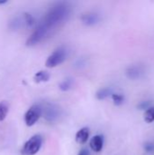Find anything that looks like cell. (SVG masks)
Here are the masks:
<instances>
[{"label": "cell", "mask_w": 154, "mask_h": 155, "mask_svg": "<svg viewBox=\"0 0 154 155\" xmlns=\"http://www.w3.org/2000/svg\"><path fill=\"white\" fill-rule=\"evenodd\" d=\"M144 121L147 124H152L154 122V106L149 107L144 113Z\"/></svg>", "instance_id": "12"}, {"label": "cell", "mask_w": 154, "mask_h": 155, "mask_svg": "<svg viewBox=\"0 0 154 155\" xmlns=\"http://www.w3.org/2000/svg\"><path fill=\"white\" fill-rule=\"evenodd\" d=\"M68 56V50L65 46H60L55 49L47 58L45 62L46 67L53 68L55 67L62 63H64Z\"/></svg>", "instance_id": "2"}, {"label": "cell", "mask_w": 154, "mask_h": 155, "mask_svg": "<svg viewBox=\"0 0 154 155\" xmlns=\"http://www.w3.org/2000/svg\"><path fill=\"white\" fill-rule=\"evenodd\" d=\"M42 115V107L39 104L32 105L25 114V123L27 126H33Z\"/></svg>", "instance_id": "4"}, {"label": "cell", "mask_w": 154, "mask_h": 155, "mask_svg": "<svg viewBox=\"0 0 154 155\" xmlns=\"http://www.w3.org/2000/svg\"><path fill=\"white\" fill-rule=\"evenodd\" d=\"M69 15V7L65 4H57L52 7L45 15L44 21L39 25L36 30L26 41L27 45H34L42 41L45 35L53 30L54 26L63 22Z\"/></svg>", "instance_id": "1"}, {"label": "cell", "mask_w": 154, "mask_h": 155, "mask_svg": "<svg viewBox=\"0 0 154 155\" xmlns=\"http://www.w3.org/2000/svg\"><path fill=\"white\" fill-rule=\"evenodd\" d=\"M58 108L54 107L53 104H49L45 109H44V117L47 121L49 122H54L58 118Z\"/></svg>", "instance_id": "7"}, {"label": "cell", "mask_w": 154, "mask_h": 155, "mask_svg": "<svg viewBox=\"0 0 154 155\" xmlns=\"http://www.w3.org/2000/svg\"><path fill=\"white\" fill-rule=\"evenodd\" d=\"M89 135H90V131L89 128L87 127H84L82 129H80L76 134H75V140L79 144H84L88 139H89Z\"/></svg>", "instance_id": "8"}, {"label": "cell", "mask_w": 154, "mask_h": 155, "mask_svg": "<svg viewBox=\"0 0 154 155\" xmlns=\"http://www.w3.org/2000/svg\"><path fill=\"white\" fill-rule=\"evenodd\" d=\"M25 22H26V24L28 25H32L34 24V17L31 15H29V14H25Z\"/></svg>", "instance_id": "18"}, {"label": "cell", "mask_w": 154, "mask_h": 155, "mask_svg": "<svg viewBox=\"0 0 154 155\" xmlns=\"http://www.w3.org/2000/svg\"><path fill=\"white\" fill-rule=\"evenodd\" d=\"M73 84H74L73 79L72 78H67V79L64 80L59 84V88H60V90H62L64 92H66V91H69L73 87Z\"/></svg>", "instance_id": "13"}, {"label": "cell", "mask_w": 154, "mask_h": 155, "mask_svg": "<svg viewBox=\"0 0 154 155\" xmlns=\"http://www.w3.org/2000/svg\"><path fill=\"white\" fill-rule=\"evenodd\" d=\"M8 113V106L5 102L0 103V122L4 121Z\"/></svg>", "instance_id": "14"}, {"label": "cell", "mask_w": 154, "mask_h": 155, "mask_svg": "<svg viewBox=\"0 0 154 155\" xmlns=\"http://www.w3.org/2000/svg\"><path fill=\"white\" fill-rule=\"evenodd\" d=\"M82 19H83V21H84V24H86L88 25H94V24L98 23L99 20H100V16L97 14L89 13V14L84 15Z\"/></svg>", "instance_id": "9"}, {"label": "cell", "mask_w": 154, "mask_h": 155, "mask_svg": "<svg viewBox=\"0 0 154 155\" xmlns=\"http://www.w3.org/2000/svg\"><path fill=\"white\" fill-rule=\"evenodd\" d=\"M112 99L115 105L119 106V105H122L123 103H124V96L123 94H115L113 93L112 94Z\"/></svg>", "instance_id": "15"}, {"label": "cell", "mask_w": 154, "mask_h": 155, "mask_svg": "<svg viewBox=\"0 0 154 155\" xmlns=\"http://www.w3.org/2000/svg\"><path fill=\"white\" fill-rule=\"evenodd\" d=\"M5 3H7V1H6V0H3V1H0V5L5 4Z\"/></svg>", "instance_id": "20"}, {"label": "cell", "mask_w": 154, "mask_h": 155, "mask_svg": "<svg viewBox=\"0 0 154 155\" xmlns=\"http://www.w3.org/2000/svg\"><path fill=\"white\" fill-rule=\"evenodd\" d=\"M113 90L111 88H102L97 91L95 96L98 100H104L108 98L109 96H112L113 94Z\"/></svg>", "instance_id": "11"}, {"label": "cell", "mask_w": 154, "mask_h": 155, "mask_svg": "<svg viewBox=\"0 0 154 155\" xmlns=\"http://www.w3.org/2000/svg\"><path fill=\"white\" fill-rule=\"evenodd\" d=\"M43 144V137L40 134H34L30 139H28L23 146L22 154L34 155L36 154Z\"/></svg>", "instance_id": "3"}, {"label": "cell", "mask_w": 154, "mask_h": 155, "mask_svg": "<svg viewBox=\"0 0 154 155\" xmlns=\"http://www.w3.org/2000/svg\"><path fill=\"white\" fill-rule=\"evenodd\" d=\"M90 147L95 153L101 152L103 147V136L100 134L93 136L90 142Z\"/></svg>", "instance_id": "6"}, {"label": "cell", "mask_w": 154, "mask_h": 155, "mask_svg": "<svg viewBox=\"0 0 154 155\" xmlns=\"http://www.w3.org/2000/svg\"><path fill=\"white\" fill-rule=\"evenodd\" d=\"M149 107H151V102L150 101H143L138 104L139 110H145L146 111Z\"/></svg>", "instance_id": "17"}, {"label": "cell", "mask_w": 154, "mask_h": 155, "mask_svg": "<svg viewBox=\"0 0 154 155\" xmlns=\"http://www.w3.org/2000/svg\"><path fill=\"white\" fill-rule=\"evenodd\" d=\"M78 155H90V153H89V151L87 150V149H82L80 152H79V153H78Z\"/></svg>", "instance_id": "19"}, {"label": "cell", "mask_w": 154, "mask_h": 155, "mask_svg": "<svg viewBox=\"0 0 154 155\" xmlns=\"http://www.w3.org/2000/svg\"><path fill=\"white\" fill-rule=\"evenodd\" d=\"M50 74L46 71H39L37 72L34 76V80L35 83H44L49 81L50 79Z\"/></svg>", "instance_id": "10"}, {"label": "cell", "mask_w": 154, "mask_h": 155, "mask_svg": "<svg viewBox=\"0 0 154 155\" xmlns=\"http://www.w3.org/2000/svg\"><path fill=\"white\" fill-rule=\"evenodd\" d=\"M126 76L131 80H138L143 78L146 74V68L143 64H133L129 66L125 71Z\"/></svg>", "instance_id": "5"}, {"label": "cell", "mask_w": 154, "mask_h": 155, "mask_svg": "<svg viewBox=\"0 0 154 155\" xmlns=\"http://www.w3.org/2000/svg\"><path fill=\"white\" fill-rule=\"evenodd\" d=\"M143 149L146 153H152L154 152V143L152 142H146L143 144Z\"/></svg>", "instance_id": "16"}]
</instances>
